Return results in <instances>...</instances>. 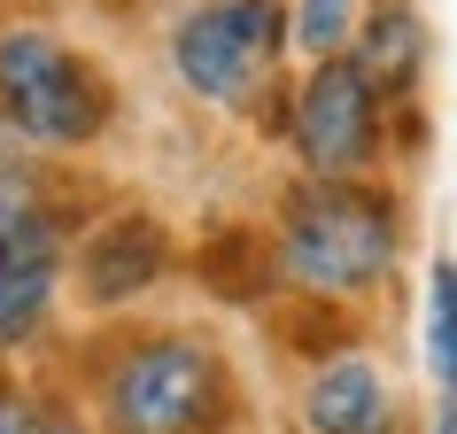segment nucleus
<instances>
[{"instance_id": "1", "label": "nucleus", "mask_w": 457, "mask_h": 434, "mask_svg": "<svg viewBox=\"0 0 457 434\" xmlns=\"http://www.w3.org/2000/svg\"><path fill=\"white\" fill-rule=\"evenodd\" d=\"M403 264V210L380 179H303L271 210V271L303 303L357 311Z\"/></svg>"}, {"instance_id": "2", "label": "nucleus", "mask_w": 457, "mask_h": 434, "mask_svg": "<svg viewBox=\"0 0 457 434\" xmlns=\"http://www.w3.org/2000/svg\"><path fill=\"white\" fill-rule=\"evenodd\" d=\"M101 434H233L241 427V372L194 326L124 334L94 380Z\"/></svg>"}, {"instance_id": "3", "label": "nucleus", "mask_w": 457, "mask_h": 434, "mask_svg": "<svg viewBox=\"0 0 457 434\" xmlns=\"http://www.w3.org/2000/svg\"><path fill=\"white\" fill-rule=\"evenodd\" d=\"M170 71L202 109H264L287 71V0H194L163 39Z\"/></svg>"}, {"instance_id": "4", "label": "nucleus", "mask_w": 457, "mask_h": 434, "mask_svg": "<svg viewBox=\"0 0 457 434\" xmlns=\"http://www.w3.org/2000/svg\"><path fill=\"white\" fill-rule=\"evenodd\" d=\"M0 124L24 132L31 147H94L117 124V94L47 24H0Z\"/></svg>"}, {"instance_id": "5", "label": "nucleus", "mask_w": 457, "mask_h": 434, "mask_svg": "<svg viewBox=\"0 0 457 434\" xmlns=\"http://www.w3.org/2000/svg\"><path fill=\"white\" fill-rule=\"evenodd\" d=\"M395 101L357 71V54L311 63L279 94V140L303 179H380Z\"/></svg>"}, {"instance_id": "6", "label": "nucleus", "mask_w": 457, "mask_h": 434, "mask_svg": "<svg viewBox=\"0 0 457 434\" xmlns=\"http://www.w3.org/2000/svg\"><path fill=\"white\" fill-rule=\"evenodd\" d=\"M54 288H62V217L47 210V194L0 202V357L47 334Z\"/></svg>"}, {"instance_id": "7", "label": "nucleus", "mask_w": 457, "mask_h": 434, "mask_svg": "<svg viewBox=\"0 0 457 434\" xmlns=\"http://www.w3.org/2000/svg\"><path fill=\"white\" fill-rule=\"evenodd\" d=\"M303 427L311 434H403V411H395L380 364L364 349H334L303 380Z\"/></svg>"}, {"instance_id": "8", "label": "nucleus", "mask_w": 457, "mask_h": 434, "mask_svg": "<svg viewBox=\"0 0 457 434\" xmlns=\"http://www.w3.org/2000/svg\"><path fill=\"white\" fill-rule=\"evenodd\" d=\"M163 271H170V233H163L147 210L109 217L94 241L78 248V288H86V303H101V311H109V303L147 295Z\"/></svg>"}, {"instance_id": "9", "label": "nucleus", "mask_w": 457, "mask_h": 434, "mask_svg": "<svg viewBox=\"0 0 457 434\" xmlns=\"http://www.w3.org/2000/svg\"><path fill=\"white\" fill-rule=\"evenodd\" d=\"M349 54H357V71L403 109V101L419 94V78H427V24H419V8H411V0H372V16H364V31H357Z\"/></svg>"}, {"instance_id": "10", "label": "nucleus", "mask_w": 457, "mask_h": 434, "mask_svg": "<svg viewBox=\"0 0 457 434\" xmlns=\"http://www.w3.org/2000/svg\"><path fill=\"white\" fill-rule=\"evenodd\" d=\"M364 16H372V0H287V54L334 63V54L357 47Z\"/></svg>"}, {"instance_id": "11", "label": "nucleus", "mask_w": 457, "mask_h": 434, "mask_svg": "<svg viewBox=\"0 0 457 434\" xmlns=\"http://www.w3.org/2000/svg\"><path fill=\"white\" fill-rule=\"evenodd\" d=\"M419 334H427V372L442 380V396H457V256H434V264H427V311H419Z\"/></svg>"}, {"instance_id": "12", "label": "nucleus", "mask_w": 457, "mask_h": 434, "mask_svg": "<svg viewBox=\"0 0 457 434\" xmlns=\"http://www.w3.org/2000/svg\"><path fill=\"white\" fill-rule=\"evenodd\" d=\"M31 427V404H24V388L16 380H0V434H24Z\"/></svg>"}, {"instance_id": "13", "label": "nucleus", "mask_w": 457, "mask_h": 434, "mask_svg": "<svg viewBox=\"0 0 457 434\" xmlns=\"http://www.w3.org/2000/svg\"><path fill=\"white\" fill-rule=\"evenodd\" d=\"M24 434H94V427H86L78 411H62V404H54V411H31V427H24Z\"/></svg>"}, {"instance_id": "14", "label": "nucleus", "mask_w": 457, "mask_h": 434, "mask_svg": "<svg viewBox=\"0 0 457 434\" xmlns=\"http://www.w3.org/2000/svg\"><path fill=\"white\" fill-rule=\"evenodd\" d=\"M427 434H457V396H442V411H434V427Z\"/></svg>"}]
</instances>
